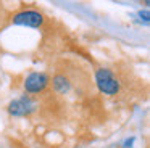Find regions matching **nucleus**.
Returning a JSON list of instances; mask_svg holds the SVG:
<instances>
[{
  "label": "nucleus",
  "mask_w": 150,
  "mask_h": 148,
  "mask_svg": "<svg viewBox=\"0 0 150 148\" xmlns=\"http://www.w3.org/2000/svg\"><path fill=\"white\" fill-rule=\"evenodd\" d=\"M94 80L97 89L103 95L115 97L121 92V79L111 68H107V66L97 68L94 73Z\"/></svg>",
  "instance_id": "obj_1"
},
{
  "label": "nucleus",
  "mask_w": 150,
  "mask_h": 148,
  "mask_svg": "<svg viewBox=\"0 0 150 148\" xmlns=\"http://www.w3.org/2000/svg\"><path fill=\"white\" fill-rule=\"evenodd\" d=\"M37 109V101L29 95H21L7 105V113L11 118H26Z\"/></svg>",
  "instance_id": "obj_3"
},
{
  "label": "nucleus",
  "mask_w": 150,
  "mask_h": 148,
  "mask_svg": "<svg viewBox=\"0 0 150 148\" xmlns=\"http://www.w3.org/2000/svg\"><path fill=\"white\" fill-rule=\"evenodd\" d=\"M134 140H136L134 137H131V138H126V140L123 142V145H121V147H123V148H132V143H134Z\"/></svg>",
  "instance_id": "obj_5"
},
{
  "label": "nucleus",
  "mask_w": 150,
  "mask_h": 148,
  "mask_svg": "<svg viewBox=\"0 0 150 148\" xmlns=\"http://www.w3.org/2000/svg\"><path fill=\"white\" fill-rule=\"evenodd\" d=\"M45 15L37 8H23L20 11L11 15V24L15 26H24V27H42L45 23Z\"/></svg>",
  "instance_id": "obj_2"
},
{
  "label": "nucleus",
  "mask_w": 150,
  "mask_h": 148,
  "mask_svg": "<svg viewBox=\"0 0 150 148\" xmlns=\"http://www.w3.org/2000/svg\"><path fill=\"white\" fill-rule=\"evenodd\" d=\"M50 84V76L47 73L42 71H34V73L28 74L26 79L23 82V90L24 95H37V93H42L44 90L49 87Z\"/></svg>",
  "instance_id": "obj_4"
}]
</instances>
